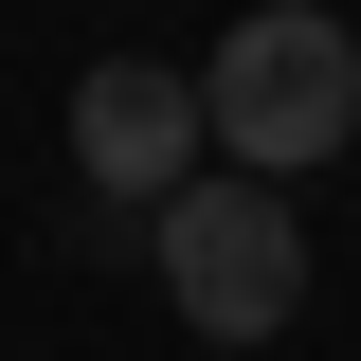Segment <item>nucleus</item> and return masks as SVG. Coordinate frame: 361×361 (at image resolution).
Returning a JSON list of instances; mask_svg holds the SVG:
<instances>
[{"label":"nucleus","mask_w":361,"mask_h":361,"mask_svg":"<svg viewBox=\"0 0 361 361\" xmlns=\"http://www.w3.org/2000/svg\"><path fill=\"white\" fill-rule=\"evenodd\" d=\"M163 289L199 343H271L307 307V235H289V180H180L163 199Z\"/></svg>","instance_id":"2"},{"label":"nucleus","mask_w":361,"mask_h":361,"mask_svg":"<svg viewBox=\"0 0 361 361\" xmlns=\"http://www.w3.org/2000/svg\"><path fill=\"white\" fill-rule=\"evenodd\" d=\"M199 90L163 73V54H109V73H73V163H90V199H180L199 180Z\"/></svg>","instance_id":"3"},{"label":"nucleus","mask_w":361,"mask_h":361,"mask_svg":"<svg viewBox=\"0 0 361 361\" xmlns=\"http://www.w3.org/2000/svg\"><path fill=\"white\" fill-rule=\"evenodd\" d=\"M199 127L235 145V180H307L361 145V37L325 18V0H253L217 37V73H199Z\"/></svg>","instance_id":"1"}]
</instances>
